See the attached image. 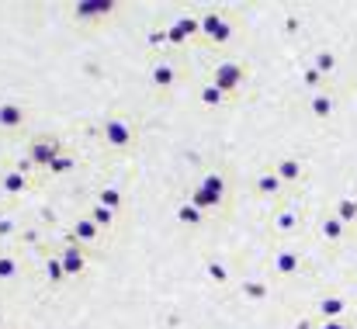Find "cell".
<instances>
[{
  "mask_svg": "<svg viewBox=\"0 0 357 329\" xmlns=\"http://www.w3.org/2000/svg\"><path fill=\"white\" fill-rule=\"evenodd\" d=\"M226 198H229V184H226V177H222L219 170L205 174V177L191 188V194H188V201H195L202 212H219Z\"/></svg>",
  "mask_w": 357,
  "mask_h": 329,
  "instance_id": "3",
  "label": "cell"
},
{
  "mask_svg": "<svg viewBox=\"0 0 357 329\" xmlns=\"http://www.w3.org/2000/svg\"><path fill=\"white\" fill-rule=\"evenodd\" d=\"M202 101H205V105H222V101H226V94L208 80V84H202Z\"/></svg>",
  "mask_w": 357,
  "mask_h": 329,
  "instance_id": "18",
  "label": "cell"
},
{
  "mask_svg": "<svg viewBox=\"0 0 357 329\" xmlns=\"http://www.w3.org/2000/svg\"><path fill=\"white\" fill-rule=\"evenodd\" d=\"M202 215H205V212H202L195 201H188V198L177 205V222H181V225H198V222H202Z\"/></svg>",
  "mask_w": 357,
  "mask_h": 329,
  "instance_id": "16",
  "label": "cell"
},
{
  "mask_svg": "<svg viewBox=\"0 0 357 329\" xmlns=\"http://www.w3.org/2000/svg\"><path fill=\"white\" fill-rule=\"evenodd\" d=\"M42 270H45V281H49V284H66V281H70V274H66V267H63V260H59L56 253L45 257Z\"/></svg>",
  "mask_w": 357,
  "mask_h": 329,
  "instance_id": "12",
  "label": "cell"
},
{
  "mask_svg": "<svg viewBox=\"0 0 357 329\" xmlns=\"http://www.w3.org/2000/svg\"><path fill=\"white\" fill-rule=\"evenodd\" d=\"M14 229H17V222H14V215H0V239H7V236H14Z\"/></svg>",
  "mask_w": 357,
  "mask_h": 329,
  "instance_id": "19",
  "label": "cell"
},
{
  "mask_svg": "<svg viewBox=\"0 0 357 329\" xmlns=\"http://www.w3.org/2000/svg\"><path fill=\"white\" fill-rule=\"evenodd\" d=\"M21 274V260L10 250H0V281H14Z\"/></svg>",
  "mask_w": 357,
  "mask_h": 329,
  "instance_id": "15",
  "label": "cell"
},
{
  "mask_svg": "<svg viewBox=\"0 0 357 329\" xmlns=\"http://www.w3.org/2000/svg\"><path fill=\"white\" fill-rule=\"evenodd\" d=\"M63 153H66V142H63L59 135H52V132H38V135H31L28 146H24V160H28L31 170H49Z\"/></svg>",
  "mask_w": 357,
  "mask_h": 329,
  "instance_id": "2",
  "label": "cell"
},
{
  "mask_svg": "<svg viewBox=\"0 0 357 329\" xmlns=\"http://www.w3.org/2000/svg\"><path fill=\"white\" fill-rule=\"evenodd\" d=\"M239 80H243V66H236V63H219L215 73H212V84H215L222 94L239 87Z\"/></svg>",
  "mask_w": 357,
  "mask_h": 329,
  "instance_id": "9",
  "label": "cell"
},
{
  "mask_svg": "<svg viewBox=\"0 0 357 329\" xmlns=\"http://www.w3.org/2000/svg\"><path fill=\"white\" fill-rule=\"evenodd\" d=\"M146 80H149V87H153L156 94H163V91H170V87L181 80V70H177V63H174L170 56H156V59L149 63V70H146Z\"/></svg>",
  "mask_w": 357,
  "mask_h": 329,
  "instance_id": "4",
  "label": "cell"
},
{
  "mask_svg": "<svg viewBox=\"0 0 357 329\" xmlns=\"http://www.w3.org/2000/svg\"><path fill=\"white\" fill-rule=\"evenodd\" d=\"M202 31L208 35V42L229 38V24H226V17H219V14H205V17H202Z\"/></svg>",
  "mask_w": 357,
  "mask_h": 329,
  "instance_id": "11",
  "label": "cell"
},
{
  "mask_svg": "<svg viewBox=\"0 0 357 329\" xmlns=\"http://www.w3.org/2000/svg\"><path fill=\"white\" fill-rule=\"evenodd\" d=\"M28 188H31V174L21 170L17 163H10V167L0 170V194H7V198H21Z\"/></svg>",
  "mask_w": 357,
  "mask_h": 329,
  "instance_id": "6",
  "label": "cell"
},
{
  "mask_svg": "<svg viewBox=\"0 0 357 329\" xmlns=\"http://www.w3.org/2000/svg\"><path fill=\"white\" fill-rule=\"evenodd\" d=\"M73 170H77V156L66 149V153H63V156H59V160H56V163H52L45 174H49V177H63V174H73Z\"/></svg>",
  "mask_w": 357,
  "mask_h": 329,
  "instance_id": "17",
  "label": "cell"
},
{
  "mask_svg": "<svg viewBox=\"0 0 357 329\" xmlns=\"http://www.w3.org/2000/svg\"><path fill=\"white\" fill-rule=\"evenodd\" d=\"M28 121V108L21 101H0V132H21Z\"/></svg>",
  "mask_w": 357,
  "mask_h": 329,
  "instance_id": "7",
  "label": "cell"
},
{
  "mask_svg": "<svg viewBox=\"0 0 357 329\" xmlns=\"http://www.w3.org/2000/svg\"><path fill=\"white\" fill-rule=\"evenodd\" d=\"M98 139H101V146H105L108 153H128V149H135V142H139V128H135V121L125 118V114H108V118L101 121V128H98Z\"/></svg>",
  "mask_w": 357,
  "mask_h": 329,
  "instance_id": "1",
  "label": "cell"
},
{
  "mask_svg": "<svg viewBox=\"0 0 357 329\" xmlns=\"http://www.w3.org/2000/svg\"><path fill=\"white\" fill-rule=\"evenodd\" d=\"M56 257L63 260V267H66V274H70V277H80V274L87 270V263H91V250H87V246H80L77 239L63 243V246L56 250Z\"/></svg>",
  "mask_w": 357,
  "mask_h": 329,
  "instance_id": "5",
  "label": "cell"
},
{
  "mask_svg": "<svg viewBox=\"0 0 357 329\" xmlns=\"http://www.w3.org/2000/svg\"><path fill=\"white\" fill-rule=\"evenodd\" d=\"M115 10H119V3H112V0H101V3H91V0H84V3H73V14H77L80 21L108 17V14H115Z\"/></svg>",
  "mask_w": 357,
  "mask_h": 329,
  "instance_id": "10",
  "label": "cell"
},
{
  "mask_svg": "<svg viewBox=\"0 0 357 329\" xmlns=\"http://www.w3.org/2000/svg\"><path fill=\"white\" fill-rule=\"evenodd\" d=\"M94 201H98V205H105V208H112L115 215H121V212H125V198H121L119 188H101Z\"/></svg>",
  "mask_w": 357,
  "mask_h": 329,
  "instance_id": "13",
  "label": "cell"
},
{
  "mask_svg": "<svg viewBox=\"0 0 357 329\" xmlns=\"http://www.w3.org/2000/svg\"><path fill=\"white\" fill-rule=\"evenodd\" d=\"M87 219L98 222V225H101L105 232H112V229H115V219H119V215H115L112 208H105V205H98V201H94V205L87 208Z\"/></svg>",
  "mask_w": 357,
  "mask_h": 329,
  "instance_id": "14",
  "label": "cell"
},
{
  "mask_svg": "<svg viewBox=\"0 0 357 329\" xmlns=\"http://www.w3.org/2000/svg\"><path fill=\"white\" fill-rule=\"evenodd\" d=\"M73 239H77L80 246L91 250V246H98V243L105 239V229H101L98 222H91L87 215H80V219L73 222Z\"/></svg>",
  "mask_w": 357,
  "mask_h": 329,
  "instance_id": "8",
  "label": "cell"
}]
</instances>
